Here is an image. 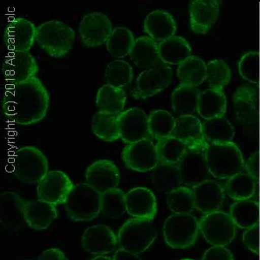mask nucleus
I'll use <instances>...</instances> for the list:
<instances>
[{"label": "nucleus", "mask_w": 260, "mask_h": 260, "mask_svg": "<svg viewBox=\"0 0 260 260\" xmlns=\"http://www.w3.org/2000/svg\"><path fill=\"white\" fill-rule=\"evenodd\" d=\"M50 95L38 77L23 83L9 84L2 100L8 121L28 126L41 121L47 115Z\"/></svg>", "instance_id": "f257e3e1"}, {"label": "nucleus", "mask_w": 260, "mask_h": 260, "mask_svg": "<svg viewBox=\"0 0 260 260\" xmlns=\"http://www.w3.org/2000/svg\"><path fill=\"white\" fill-rule=\"evenodd\" d=\"M206 159L210 175L220 180H228L245 168L242 154L234 142L208 143Z\"/></svg>", "instance_id": "f03ea898"}, {"label": "nucleus", "mask_w": 260, "mask_h": 260, "mask_svg": "<svg viewBox=\"0 0 260 260\" xmlns=\"http://www.w3.org/2000/svg\"><path fill=\"white\" fill-rule=\"evenodd\" d=\"M75 31L61 21L50 20L37 27L36 42L42 50L55 58H61L74 45Z\"/></svg>", "instance_id": "7ed1b4c3"}, {"label": "nucleus", "mask_w": 260, "mask_h": 260, "mask_svg": "<svg viewBox=\"0 0 260 260\" xmlns=\"http://www.w3.org/2000/svg\"><path fill=\"white\" fill-rule=\"evenodd\" d=\"M102 194L88 183L75 185L64 207L69 218L74 221H91L101 213Z\"/></svg>", "instance_id": "20e7f679"}, {"label": "nucleus", "mask_w": 260, "mask_h": 260, "mask_svg": "<svg viewBox=\"0 0 260 260\" xmlns=\"http://www.w3.org/2000/svg\"><path fill=\"white\" fill-rule=\"evenodd\" d=\"M12 172L18 180L26 184H39L49 172L47 158L35 147L18 148L12 160Z\"/></svg>", "instance_id": "39448f33"}, {"label": "nucleus", "mask_w": 260, "mask_h": 260, "mask_svg": "<svg viewBox=\"0 0 260 260\" xmlns=\"http://www.w3.org/2000/svg\"><path fill=\"white\" fill-rule=\"evenodd\" d=\"M163 237L167 245L174 249H186L192 246L200 234L199 220L190 214H172L163 225Z\"/></svg>", "instance_id": "423d86ee"}, {"label": "nucleus", "mask_w": 260, "mask_h": 260, "mask_svg": "<svg viewBox=\"0 0 260 260\" xmlns=\"http://www.w3.org/2000/svg\"><path fill=\"white\" fill-rule=\"evenodd\" d=\"M117 237L121 249L140 254L154 244L157 230L151 220L133 218L121 225Z\"/></svg>", "instance_id": "0eeeda50"}, {"label": "nucleus", "mask_w": 260, "mask_h": 260, "mask_svg": "<svg viewBox=\"0 0 260 260\" xmlns=\"http://www.w3.org/2000/svg\"><path fill=\"white\" fill-rule=\"evenodd\" d=\"M200 233L213 246H226L234 241L237 226L230 214L222 211L207 213L199 220Z\"/></svg>", "instance_id": "6e6552de"}, {"label": "nucleus", "mask_w": 260, "mask_h": 260, "mask_svg": "<svg viewBox=\"0 0 260 260\" xmlns=\"http://www.w3.org/2000/svg\"><path fill=\"white\" fill-rule=\"evenodd\" d=\"M173 71L169 65L160 62L153 68L142 71L136 79V88L131 94L136 99H148L169 87Z\"/></svg>", "instance_id": "1a4fd4ad"}, {"label": "nucleus", "mask_w": 260, "mask_h": 260, "mask_svg": "<svg viewBox=\"0 0 260 260\" xmlns=\"http://www.w3.org/2000/svg\"><path fill=\"white\" fill-rule=\"evenodd\" d=\"M121 159L126 168L132 171H153L160 163L156 147L150 139L127 144L121 152Z\"/></svg>", "instance_id": "9d476101"}, {"label": "nucleus", "mask_w": 260, "mask_h": 260, "mask_svg": "<svg viewBox=\"0 0 260 260\" xmlns=\"http://www.w3.org/2000/svg\"><path fill=\"white\" fill-rule=\"evenodd\" d=\"M74 186L64 172L51 170L38 184V197L54 206L64 205Z\"/></svg>", "instance_id": "9b49d317"}, {"label": "nucleus", "mask_w": 260, "mask_h": 260, "mask_svg": "<svg viewBox=\"0 0 260 260\" xmlns=\"http://www.w3.org/2000/svg\"><path fill=\"white\" fill-rule=\"evenodd\" d=\"M112 30L110 18L102 12L88 13L79 24L81 42L88 48L99 47L106 44Z\"/></svg>", "instance_id": "f8f14e48"}, {"label": "nucleus", "mask_w": 260, "mask_h": 260, "mask_svg": "<svg viewBox=\"0 0 260 260\" xmlns=\"http://www.w3.org/2000/svg\"><path fill=\"white\" fill-rule=\"evenodd\" d=\"M120 139L126 144H132L150 138L148 115L139 108H130L118 115Z\"/></svg>", "instance_id": "ddd939ff"}, {"label": "nucleus", "mask_w": 260, "mask_h": 260, "mask_svg": "<svg viewBox=\"0 0 260 260\" xmlns=\"http://www.w3.org/2000/svg\"><path fill=\"white\" fill-rule=\"evenodd\" d=\"M177 165L182 178V184L190 188L208 180L211 175L205 149L187 148Z\"/></svg>", "instance_id": "4468645a"}, {"label": "nucleus", "mask_w": 260, "mask_h": 260, "mask_svg": "<svg viewBox=\"0 0 260 260\" xmlns=\"http://www.w3.org/2000/svg\"><path fill=\"white\" fill-rule=\"evenodd\" d=\"M39 72V66L30 52H10L4 60L2 73L10 84L30 80Z\"/></svg>", "instance_id": "2eb2a0df"}, {"label": "nucleus", "mask_w": 260, "mask_h": 260, "mask_svg": "<svg viewBox=\"0 0 260 260\" xmlns=\"http://www.w3.org/2000/svg\"><path fill=\"white\" fill-rule=\"evenodd\" d=\"M37 27L28 19L17 18L6 25L4 40L11 52H29L36 41Z\"/></svg>", "instance_id": "dca6fc26"}, {"label": "nucleus", "mask_w": 260, "mask_h": 260, "mask_svg": "<svg viewBox=\"0 0 260 260\" xmlns=\"http://www.w3.org/2000/svg\"><path fill=\"white\" fill-rule=\"evenodd\" d=\"M118 237L108 225H95L87 228L82 236L84 250L95 256L110 254L118 245Z\"/></svg>", "instance_id": "f3484780"}, {"label": "nucleus", "mask_w": 260, "mask_h": 260, "mask_svg": "<svg viewBox=\"0 0 260 260\" xmlns=\"http://www.w3.org/2000/svg\"><path fill=\"white\" fill-rule=\"evenodd\" d=\"M86 183L101 194L109 190L117 188L121 174L115 163L110 160H98L86 169Z\"/></svg>", "instance_id": "a211bd4d"}, {"label": "nucleus", "mask_w": 260, "mask_h": 260, "mask_svg": "<svg viewBox=\"0 0 260 260\" xmlns=\"http://www.w3.org/2000/svg\"><path fill=\"white\" fill-rule=\"evenodd\" d=\"M127 213L134 219L153 221L158 211L157 199L147 187H135L126 193Z\"/></svg>", "instance_id": "6ab92c4d"}, {"label": "nucleus", "mask_w": 260, "mask_h": 260, "mask_svg": "<svg viewBox=\"0 0 260 260\" xmlns=\"http://www.w3.org/2000/svg\"><path fill=\"white\" fill-rule=\"evenodd\" d=\"M196 210L203 214L220 211L224 198L225 190L215 180H205L192 188Z\"/></svg>", "instance_id": "aec40b11"}, {"label": "nucleus", "mask_w": 260, "mask_h": 260, "mask_svg": "<svg viewBox=\"0 0 260 260\" xmlns=\"http://www.w3.org/2000/svg\"><path fill=\"white\" fill-rule=\"evenodd\" d=\"M25 202L17 192H2L0 196V222L8 230H19L24 223Z\"/></svg>", "instance_id": "412c9836"}, {"label": "nucleus", "mask_w": 260, "mask_h": 260, "mask_svg": "<svg viewBox=\"0 0 260 260\" xmlns=\"http://www.w3.org/2000/svg\"><path fill=\"white\" fill-rule=\"evenodd\" d=\"M173 136L180 140L188 148L207 149L208 142L203 134L202 123L194 115H180L175 119Z\"/></svg>", "instance_id": "4be33fe9"}, {"label": "nucleus", "mask_w": 260, "mask_h": 260, "mask_svg": "<svg viewBox=\"0 0 260 260\" xmlns=\"http://www.w3.org/2000/svg\"><path fill=\"white\" fill-rule=\"evenodd\" d=\"M219 12V3L214 0H194L190 3V26L192 31L205 34L213 26Z\"/></svg>", "instance_id": "5701e85b"}, {"label": "nucleus", "mask_w": 260, "mask_h": 260, "mask_svg": "<svg viewBox=\"0 0 260 260\" xmlns=\"http://www.w3.org/2000/svg\"><path fill=\"white\" fill-rule=\"evenodd\" d=\"M258 95L257 89L243 85L237 89L234 96V106L238 121L245 126H252L257 118Z\"/></svg>", "instance_id": "b1692460"}, {"label": "nucleus", "mask_w": 260, "mask_h": 260, "mask_svg": "<svg viewBox=\"0 0 260 260\" xmlns=\"http://www.w3.org/2000/svg\"><path fill=\"white\" fill-rule=\"evenodd\" d=\"M143 28L148 37L159 44L175 36L177 24L169 12L155 10L147 15Z\"/></svg>", "instance_id": "393cba45"}, {"label": "nucleus", "mask_w": 260, "mask_h": 260, "mask_svg": "<svg viewBox=\"0 0 260 260\" xmlns=\"http://www.w3.org/2000/svg\"><path fill=\"white\" fill-rule=\"evenodd\" d=\"M58 216L56 206L41 200L29 201L24 206V220L34 230L47 229Z\"/></svg>", "instance_id": "a878e982"}, {"label": "nucleus", "mask_w": 260, "mask_h": 260, "mask_svg": "<svg viewBox=\"0 0 260 260\" xmlns=\"http://www.w3.org/2000/svg\"><path fill=\"white\" fill-rule=\"evenodd\" d=\"M130 59L141 69L153 68L160 61L158 43L149 37L142 36L136 39L133 49L129 54Z\"/></svg>", "instance_id": "bb28decb"}, {"label": "nucleus", "mask_w": 260, "mask_h": 260, "mask_svg": "<svg viewBox=\"0 0 260 260\" xmlns=\"http://www.w3.org/2000/svg\"><path fill=\"white\" fill-rule=\"evenodd\" d=\"M160 61L167 65H180L191 56L189 43L182 37L174 36L158 44Z\"/></svg>", "instance_id": "cd10ccee"}, {"label": "nucleus", "mask_w": 260, "mask_h": 260, "mask_svg": "<svg viewBox=\"0 0 260 260\" xmlns=\"http://www.w3.org/2000/svg\"><path fill=\"white\" fill-rule=\"evenodd\" d=\"M151 180L156 191L167 194L182 186L180 169L176 164L159 163L152 172Z\"/></svg>", "instance_id": "c85d7f7f"}, {"label": "nucleus", "mask_w": 260, "mask_h": 260, "mask_svg": "<svg viewBox=\"0 0 260 260\" xmlns=\"http://www.w3.org/2000/svg\"><path fill=\"white\" fill-rule=\"evenodd\" d=\"M127 95L124 89L105 84L98 89L95 105L100 112L120 115L124 111Z\"/></svg>", "instance_id": "c756f323"}, {"label": "nucleus", "mask_w": 260, "mask_h": 260, "mask_svg": "<svg viewBox=\"0 0 260 260\" xmlns=\"http://www.w3.org/2000/svg\"><path fill=\"white\" fill-rule=\"evenodd\" d=\"M226 111V98L222 90L209 89L201 93L197 112L205 120L222 117Z\"/></svg>", "instance_id": "7c9ffc66"}, {"label": "nucleus", "mask_w": 260, "mask_h": 260, "mask_svg": "<svg viewBox=\"0 0 260 260\" xmlns=\"http://www.w3.org/2000/svg\"><path fill=\"white\" fill-rule=\"evenodd\" d=\"M229 214L237 228L246 230L258 224L259 204L251 199L235 201L231 207Z\"/></svg>", "instance_id": "2f4dec72"}, {"label": "nucleus", "mask_w": 260, "mask_h": 260, "mask_svg": "<svg viewBox=\"0 0 260 260\" xmlns=\"http://www.w3.org/2000/svg\"><path fill=\"white\" fill-rule=\"evenodd\" d=\"M201 93L196 87L180 84L172 93V108L180 115H193L197 112Z\"/></svg>", "instance_id": "473e14b6"}, {"label": "nucleus", "mask_w": 260, "mask_h": 260, "mask_svg": "<svg viewBox=\"0 0 260 260\" xmlns=\"http://www.w3.org/2000/svg\"><path fill=\"white\" fill-rule=\"evenodd\" d=\"M178 79L184 85H201L207 79V64L201 57L191 56L177 68Z\"/></svg>", "instance_id": "72a5a7b5"}, {"label": "nucleus", "mask_w": 260, "mask_h": 260, "mask_svg": "<svg viewBox=\"0 0 260 260\" xmlns=\"http://www.w3.org/2000/svg\"><path fill=\"white\" fill-rule=\"evenodd\" d=\"M257 183L254 178L247 172L242 171L228 179L225 191L234 201L250 200L256 192Z\"/></svg>", "instance_id": "f704fd0d"}, {"label": "nucleus", "mask_w": 260, "mask_h": 260, "mask_svg": "<svg viewBox=\"0 0 260 260\" xmlns=\"http://www.w3.org/2000/svg\"><path fill=\"white\" fill-rule=\"evenodd\" d=\"M135 42V36L128 28L124 26L115 27L107 41V50L113 57L121 59L129 55Z\"/></svg>", "instance_id": "c9c22d12"}, {"label": "nucleus", "mask_w": 260, "mask_h": 260, "mask_svg": "<svg viewBox=\"0 0 260 260\" xmlns=\"http://www.w3.org/2000/svg\"><path fill=\"white\" fill-rule=\"evenodd\" d=\"M118 115L100 111L95 113L91 120L93 133L104 142H113L120 139Z\"/></svg>", "instance_id": "e433bc0d"}, {"label": "nucleus", "mask_w": 260, "mask_h": 260, "mask_svg": "<svg viewBox=\"0 0 260 260\" xmlns=\"http://www.w3.org/2000/svg\"><path fill=\"white\" fill-rule=\"evenodd\" d=\"M202 127L205 139L208 143H226L234 139V126L224 116L206 120Z\"/></svg>", "instance_id": "4c0bfd02"}, {"label": "nucleus", "mask_w": 260, "mask_h": 260, "mask_svg": "<svg viewBox=\"0 0 260 260\" xmlns=\"http://www.w3.org/2000/svg\"><path fill=\"white\" fill-rule=\"evenodd\" d=\"M101 213L108 219H119L127 213L126 193L121 189L114 188L102 193Z\"/></svg>", "instance_id": "58836bf2"}, {"label": "nucleus", "mask_w": 260, "mask_h": 260, "mask_svg": "<svg viewBox=\"0 0 260 260\" xmlns=\"http://www.w3.org/2000/svg\"><path fill=\"white\" fill-rule=\"evenodd\" d=\"M175 126V117L167 110H154L148 115V130L153 139L160 141L171 136Z\"/></svg>", "instance_id": "ea45409f"}, {"label": "nucleus", "mask_w": 260, "mask_h": 260, "mask_svg": "<svg viewBox=\"0 0 260 260\" xmlns=\"http://www.w3.org/2000/svg\"><path fill=\"white\" fill-rule=\"evenodd\" d=\"M133 68L125 60H113L105 70L107 84L113 87L123 89L133 81Z\"/></svg>", "instance_id": "a19ab883"}, {"label": "nucleus", "mask_w": 260, "mask_h": 260, "mask_svg": "<svg viewBox=\"0 0 260 260\" xmlns=\"http://www.w3.org/2000/svg\"><path fill=\"white\" fill-rule=\"evenodd\" d=\"M155 147L160 163L176 165L180 162L187 149L184 142L173 136L158 141Z\"/></svg>", "instance_id": "79ce46f5"}, {"label": "nucleus", "mask_w": 260, "mask_h": 260, "mask_svg": "<svg viewBox=\"0 0 260 260\" xmlns=\"http://www.w3.org/2000/svg\"><path fill=\"white\" fill-rule=\"evenodd\" d=\"M167 205L174 214H190L194 207V200L192 188L181 186L169 192L167 197Z\"/></svg>", "instance_id": "37998d69"}, {"label": "nucleus", "mask_w": 260, "mask_h": 260, "mask_svg": "<svg viewBox=\"0 0 260 260\" xmlns=\"http://www.w3.org/2000/svg\"><path fill=\"white\" fill-rule=\"evenodd\" d=\"M231 78V71L222 60H213L207 64V79L211 89L222 90L228 85Z\"/></svg>", "instance_id": "c03bdc74"}, {"label": "nucleus", "mask_w": 260, "mask_h": 260, "mask_svg": "<svg viewBox=\"0 0 260 260\" xmlns=\"http://www.w3.org/2000/svg\"><path fill=\"white\" fill-rule=\"evenodd\" d=\"M258 62L259 55L257 51H250L245 54L239 62L240 76L250 83H258Z\"/></svg>", "instance_id": "a18cd8bd"}, {"label": "nucleus", "mask_w": 260, "mask_h": 260, "mask_svg": "<svg viewBox=\"0 0 260 260\" xmlns=\"http://www.w3.org/2000/svg\"><path fill=\"white\" fill-rule=\"evenodd\" d=\"M245 247L252 253L257 254L259 251V228L258 224L245 231L242 237Z\"/></svg>", "instance_id": "49530a36"}, {"label": "nucleus", "mask_w": 260, "mask_h": 260, "mask_svg": "<svg viewBox=\"0 0 260 260\" xmlns=\"http://www.w3.org/2000/svg\"><path fill=\"white\" fill-rule=\"evenodd\" d=\"M201 260H234V257L225 246H212L205 251Z\"/></svg>", "instance_id": "de8ad7c7"}, {"label": "nucleus", "mask_w": 260, "mask_h": 260, "mask_svg": "<svg viewBox=\"0 0 260 260\" xmlns=\"http://www.w3.org/2000/svg\"><path fill=\"white\" fill-rule=\"evenodd\" d=\"M259 158H258V153L256 152L254 154H251L246 163H245V172H247L249 175H251L254 178L255 180L257 181L258 180V172H259Z\"/></svg>", "instance_id": "09e8293b"}, {"label": "nucleus", "mask_w": 260, "mask_h": 260, "mask_svg": "<svg viewBox=\"0 0 260 260\" xmlns=\"http://www.w3.org/2000/svg\"><path fill=\"white\" fill-rule=\"evenodd\" d=\"M38 260H68L61 250L50 248L43 251Z\"/></svg>", "instance_id": "8fccbe9b"}, {"label": "nucleus", "mask_w": 260, "mask_h": 260, "mask_svg": "<svg viewBox=\"0 0 260 260\" xmlns=\"http://www.w3.org/2000/svg\"><path fill=\"white\" fill-rule=\"evenodd\" d=\"M112 260H142V258L140 257L139 254L120 248L115 251Z\"/></svg>", "instance_id": "3c124183"}, {"label": "nucleus", "mask_w": 260, "mask_h": 260, "mask_svg": "<svg viewBox=\"0 0 260 260\" xmlns=\"http://www.w3.org/2000/svg\"><path fill=\"white\" fill-rule=\"evenodd\" d=\"M90 260H112V258L107 256H96V257H93Z\"/></svg>", "instance_id": "603ef678"}, {"label": "nucleus", "mask_w": 260, "mask_h": 260, "mask_svg": "<svg viewBox=\"0 0 260 260\" xmlns=\"http://www.w3.org/2000/svg\"><path fill=\"white\" fill-rule=\"evenodd\" d=\"M180 260H195V259H191V258H184V259H180Z\"/></svg>", "instance_id": "864d4df0"}, {"label": "nucleus", "mask_w": 260, "mask_h": 260, "mask_svg": "<svg viewBox=\"0 0 260 260\" xmlns=\"http://www.w3.org/2000/svg\"><path fill=\"white\" fill-rule=\"evenodd\" d=\"M28 260H30V259H28Z\"/></svg>", "instance_id": "5fc2aeb1"}]
</instances>
